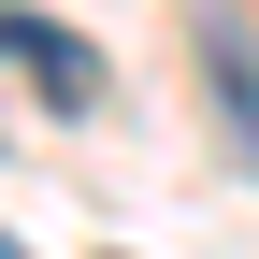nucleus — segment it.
Here are the masks:
<instances>
[{
  "instance_id": "3",
  "label": "nucleus",
  "mask_w": 259,
  "mask_h": 259,
  "mask_svg": "<svg viewBox=\"0 0 259 259\" xmlns=\"http://www.w3.org/2000/svg\"><path fill=\"white\" fill-rule=\"evenodd\" d=\"M0 259H29V245H0Z\"/></svg>"
},
{
  "instance_id": "1",
  "label": "nucleus",
  "mask_w": 259,
  "mask_h": 259,
  "mask_svg": "<svg viewBox=\"0 0 259 259\" xmlns=\"http://www.w3.org/2000/svg\"><path fill=\"white\" fill-rule=\"evenodd\" d=\"M0 72H15V87H44L58 115H87V101H101V58H87V29L29 15V0H0Z\"/></svg>"
},
{
  "instance_id": "2",
  "label": "nucleus",
  "mask_w": 259,
  "mask_h": 259,
  "mask_svg": "<svg viewBox=\"0 0 259 259\" xmlns=\"http://www.w3.org/2000/svg\"><path fill=\"white\" fill-rule=\"evenodd\" d=\"M187 44H202V87H216V130H231V158L259 173V44H245V15H202Z\"/></svg>"
}]
</instances>
